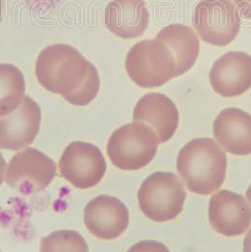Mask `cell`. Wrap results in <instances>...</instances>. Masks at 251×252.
<instances>
[{
    "label": "cell",
    "mask_w": 251,
    "mask_h": 252,
    "mask_svg": "<svg viewBox=\"0 0 251 252\" xmlns=\"http://www.w3.org/2000/svg\"><path fill=\"white\" fill-rule=\"evenodd\" d=\"M35 73L46 90L75 106L88 105L100 88L94 65L75 47L65 44L44 48L37 58Z\"/></svg>",
    "instance_id": "1"
},
{
    "label": "cell",
    "mask_w": 251,
    "mask_h": 252,
    "mask_svg": "<svg viewBox=\"0 0 251 252\" xmlns=\"http://www.w3.org/2000/svg\"><path fill=\"white\" fill-rule=\"evenodd\" d=\"M129 214L125 204L112 195L94 197L84 209V224L92 234L102 240H114L128 227Z\"/></svg>",
    "instance_id": "9"
},
{
    "label": "cell",
    "mask_w": 251,
    "mask_h": 252,
    "mask_svg": "<svg viewBox=\"0 0 251 252\" xmlns=\"http://www.w3.org/2000/svg\"><path fill=\"white\" fill-rule=\"evenodd\" d=\"M209 221L222 235H242L251 226V208L243 195L222 190L210 199Z\"/></svg>",
    "instance_id": "10"
},
{
    "label": "cell",
    "mask_w": 251,
    "mask_h": 252,
    "mask_svg": "<svg viewBox=\"0 0 251 252\" xmlns=\"http://www.w3.org/2000/svg\"><path fill=\"white\" fill-rule=\"evenodd\" d=\"M186 198L183 184L172 172H155L148 177L138 191L139 206L154 222H166L183 212Z\"/></svg>",
    "instance_id": "5"
},
{
    "label": "cell",
    "mask_w": 251,
    "mask_h": 252,
    "mask_svg": "<svg viewBox=\"0 0 251 252\" xmlns=\"http://www.w3.org/2000/svg\"><path fill=\"white\" fill-rule=\"evenodd\" d=\"M157 39L167 46L177 63V77L193 67L199 54V39L194 31L181 24H171L161 29Z\"/></svg>",
    "instance_id": "16"
},
{
    "label": "cell",
    "mask_w": 251,
    "mask_h": 252,
    "mask_svg": "<svg viewBox=\"0 0 251 252\" xmlns=\"http://www.w3.org/2000/svg\"><path fill=\"white\" fill-rule=\"evenodd\" d=\"M26 82L23 73L10 63H0V117L12 114L23 101Z\"/></svg>",
    "instance_id": "17"
},
{
    "label": "cell",
    "mask_w": 251,
    "mask_h": 252,
    "mask_svg": "<svg viewBox=\"0 0 251 252\" xmlns=\"http://www.w3.org/2000/svg\"><path fill=\"white\" fill-rule=\"evenodd\" d=\"M214 135L231 154H251V115L238 108H228L214 121Z\"/></svg>",
    "instance_id": "15"
},
{
    "label": "cell",
    "mask_w": 251,
    "mask_h": 252,
    "mask_svg": "<svg viewBox=\"0 0 251 252\" xmlns=\"http://www.w3.org/2000/svg\"><path fill=\"white\" fill-rule=\"evenodd\" d=\"M57 173L56 162L34 148L14 155L7 165L6 183L19 193L30 195L46 189Z\"/></svg>",
    "instance_id": "7"
},
{
    "label": "cell",
    "mask_w": 251,
    "mask_h": 252,
    "mask_svg": "<svg viewBox=\"0 0 251 252\" xmlns=\"http://www.w3.org/2000/svg\"><path fill=\"white\" fill-rule=\"evenodd\" d=\"M42 252H80L89 251L87 243L80 232L75 230H57L42 238Z\"/></svg>",
    "instance_id": "18"
},
{
    "label": "cell",
    "mask_w": 251,
    "mask_h": 252,
    "mask_svg": "<svg viewBox=\"0 0 251 252\" xmlns=\"http://www.w3.org/2000/svg\"><path fill=\"white\" fill-rule=\"evenodd\" d=\"M239 9L241 15L247 19H251V0H234Z\"/></svg>",
    "instance_id": "19"
},
{
    "label": "cell",
    "mask_w": 251,
    "mask_h": 252,
    "mask_svg": "<svg viewBox=\"0 0 251 252\" xmlns=\"http://www.w3.org/2000/svg\"><path fill=\"white\" fill-rule=\"evenodd\" d=\"M60 172L69 184L78 189H90L99 184L107 170L102 152L87 142H73L60 159Z\"/></svg>",
    "instance_id": "8"
},
{
    "label": "cell",
    "mask_w": 251,
    "mask_h": 252,
    "mask_svg": "<svg viewBox=\"0 0 251 252\" xmlns=\"http://www.w3.org/2000/svg\"><path fill=\"white\" fill-rule=\"evenodd\" d=\"M133 120L154 128L160 143H165L174 136L180 115L176 104L167 95L149 93L138 100L133 110Z\"/></svg>",
    "instance_id": "13"
},
{
    "label": "cell",
    "mask_w": 251,
    "mask_h": 252,
    "mask_svg": "<svg viewBox=\"0 0 251 252\" xmlns=\"http://www.w3.org/2000/svg\"><path fill=\"white\" fill-rule=\"evenodd\" d=\"M159 144L157 133L151 126L134 121L113 132L107 153L117 168L132 171L147 166L154 159Z\"/></svg>",
    "instance_id": "3"
},
{
    "label": "cell",
    "mask_w": 251,
    "mask_h": 252,
    "mask_svg": "<svg viewBox=\"0 0 251 252\" xmlns=\"http://www.w3.org/2000/svg\"><path fill=\"white\" fill-rule=\"evenodd\" d=\"M246 196H247L248 200L250 201V203H251V185H250V187H249L248 191H247V194H246Z\"/></svg>",
    "instance_id": "22"
},
{
    "label": "cell",
    "mask_w": 251,
    "mask_h": 252,
    "mask_svg": "<svg viewBox=\"0 0 251 252\" xmlns=\"http://www.w3.org/2000/svg\"><path fill=\"white\" fill-rule=\"evenodd\" d=\"M209 79L215 92L224 97H235L251 88V56L229 51L214 63Z\"/></svg>",
    "instance_id": "12"
},
{
    "label": "cell",
    "mask_w": 251,
    "mask_h": 252,
    "mask_svg": "<svg viewBox=\"0 0 251 252\" xmlns=\"http://www.w3.org/2000/svg\"><path fill=\"white\" fill-rule=\"evenodd\" d=\"M2 20V0H0V22Z\"/></svg>",
    "instance_id": "23"
},
{
    "label": "cell",
    "mask_w": 251,
    "mask_h": 252,
    "mask_svg": "<svg viewBox=\"0 0 251 252\" xmlns=\"http://www.w3.org/2000/svg\"><path fill=\"white\" fill-rule=\"evenodd\" d=\"M177 170L191 192L211 195L225 181L226 152L212 138H195L179 151Z\"/></svg>",
    "instance_id": "2"
},
{
    "label": "cell",
    "mask_w": 251,
    "mask_h": 252,
    "mask_svg": "<svg viewBox=\"0 0 251 252\" xmlns=\"http://www.w3.org/2000/svg\"><path fill=\"white\" fill-rule=\"evenodd\" d=\"M241 23L231 0H200L194 8V30L202 41L213 46L231 43L239 33Z\"/></svg>",
    "instance_id": "6"
},
{
    "label": "cell",
    "mask_w": 251,
    "mask_h": 252,
    "mask_svg": "<svg viewBox=\"0 0 251 252\" xmlns=\"http://www.w3.org/2000/svg\"><path fill=\"white\" fill-rule=\"evenodd\" d=\"M41 120L39 105L25 95L14 112L0 117V149L17 151L32 144L39 133Z\"/></svg>",
    "instance_id": "11"
},
{
    "label": "cell",
    "mask_w": 251,
    "mask_h": 252,
    "mask_svg": "<svg viewBox=\"0 0 251 252\" xmlns=\"http://www.w3.org/2000/svg\"><path fill=\"white\" fill-rule=\"evenodd\" d=\"M126 71L143 88H155L177 77V63L170 49L159 39L143 40L128 51Z\"/></svg>",
    "instance_id": "4"
},
{
    "label": "cell",
    "mask_w": 251,
    "mask_h": 252,
    "mask_svg": "<svg viewBox=\"0 0 251 252\" xmlns=\"http://www.w3.org/2000/svg\"><path fill=\"white\" fill-rule=\"evenodd\" d=\"M104 23L115 36L135 39L149 28V10L143 0H112L105 9Z\"/></svg>",
    "instance_id": "14"
},
{
    "label": "cell",
    "mask_w": 251,
    "mask_h": 252,
    "mask_svg": "<svg viewBox=\"0 0 251 252\" xmlns=\"http://www.w3.org/2000/svg\"><path fill=\"white\" fill-rule=\"evenodd\" d=\"M6 170H7V163H6V160L4 159L3 155L0 152V186L2 185L3 182H4Z\"/></svg>",
    "instance_id": "20"
},
{
    "label": "cell",
    "mask_w": 251,
    "mask_h": 252,
    "mask_svg": "<svg viewBox=\"0 0 251 252\" xmlns=\"http://www.w3.org/2000/svg\"><path fill=\"white\" fill-rule=\"evenodd\" d=\"M244 252H251V229L246 235L244 241Z\"/></svg>",
    "instance_id": "21"
}]
</instances>
